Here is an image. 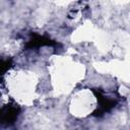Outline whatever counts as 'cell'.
I'll return each mask as SVG.
<instances>
[{"mask_svg":"<svg viewBox=\"0 0 130 130\" xmlns=\"http://www.w3.org/2000/svg\"><path fill=\"white\" fill-rule=\"evenodd\" d=\"M19 109L13 105H7L0 109V123L4 125H11L17 119Z\"/></svg>","mask_w":130,"mask_h":130,"instance_id":"2","label":"cell"},{"mask_svg":"<svg viewBox=\"0 0 130 130\" xmlns=\"http://www.w3.org/2000/svg\"><path fill=\"white\" fill-rule=\"evenodd\" d=\"M11 65L10 59H0V83L3 80V76Z\"/></svg>","mask_w":130,"mask_h":130,"instance_id":"4","label":"cell"},{"mask_svg":"<svg viewBox=\"0 0 130 130\" xmlns=\"http://www.w3.org/2000/svg\"><path fill=\"white\" fill-rule=\"evenodd\" d=\"M53 45H56V43L49 38H46L40 35H31L25 47L27 49H35V48H40L43 46H53Z\"/></svg>","mask_w":130,"mask_h":130,"instance_id":"3","label":"cell"},{"mask_svg":"<svg viewBox=\"0 0 130 130\" xmlns=\"http://www.w3.org/2000/svg\"><path fill=\"white\" fill-rule=\"evenodd\" d=\"M93 93L95 94L96 99H98V102H99V109L93 112V115L94 116H102L103 114H105L106 112L110 111L112 108L115 107L116 105V101L114 100H111L107 96H105L103 94V92H101L100 90H96V89H92Z\"/></svg>","mask_w":130,"mask_h":130,"instance_id":"1","label":"cell"}]
</instances>
